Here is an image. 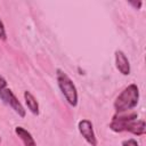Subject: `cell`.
I'll list each match as a JSON object with an SVG mask.
<instances>
[{
  "instance_id": "8992f818",
  "label": "cell",
  "mask_w": 146,
  "mask_h": 146,
  "mask_svg": "<svg viewBox=\"0 0 146 146\" xmlns=\"http://www.w3.org/2000/svg\"><path fill=\"white\" fill-rule=\"evenodd\" d=\"M114 60H115V67L116 70L122 74V75H129L131 72V67H130V62L127 57V55L117 49L114 52Z\"/></svg>"
},
{
  "instance_id": "30bf717a",
  "label": "cell",
  "mask_w": 146,
  "mask_h": 146,
  "mask_svg": "<svg viewBox=\"0 0 146 146\" xmlns=\"http://www.w3.org/2000/svg\"><path fill=\"white\" fill-rule=\"evenodd\" d=\"M121 145H122V146H139L138 141H137L135 138H128V139L123 140Z\"/></svg>"
},
{
  "instance_id": "ba28073f",
  "label": "cell",
  "mask_w": 146,
  "mask_h": 146,
  "mask_svg": "<svg viewBox=\"0 0 146 146\" xmlns=\"http://www.w3.org/2000/svg\"><path fill=\"white\" fill-rule=\"evenodd\" d=\"M15 133L16 136L22 140L24 146H36V143L33 138V136L31 135L30 131H27L24 127L22 125H17L15 128Z\"/></svg>"
},
{
  "instance_id": "6da1fadb",
  "label": "cell",
  "mask_w": 146,
  "mask_h": 146,
  "mask_svg": "<svg viewBox=\"0 0 146 146\" xmlns=\"http://www.w3.org/2000/svg\"><path fill=\"white\" fill-rule=\"evenodd\" d=\"M139 88L136 83H130L115 98L113 107L117 114L127 113L132 111L139 102Z\"/></svg>"
},
{
  "instance_id": "7a4b0ae2",
  "label": "cell",
  "mask_w": 146,
  "mask_h": 146,
  "mask_svg": "<svg viewBox=\"0 0 146 146\" xmlns=\"http://www.w3.org/2000/svg\"><path fill=\"white\" fill-rule=\"evenodd\" d=\"M56 80L58 88L64 96L65 100L67 104L72 107H75L79 103V95H78V89L72 81V79L60 68L56 70Z\"/></svg>"
},
{
  "instance_id": "5b68a950",
  "label": "cell",
  "mask_w": 146,
  "mask_h": 146,
  "mask_svg": "<svg viewBox=\"0 0 146 146\" xmlns=\"http://www.w3.org/2000/svg\"><path fill=\"white\" fill-rule=\"evenodd\" d=\"M78 130L82 138L90 145V146H97V137L94 130V124L88 119H82L78 122Z\"/></svg>"
},
{
  "instance_id": "7c38bea8",
  "label": "cell",
  "mask_w": 146,
  "mask_h": 146,
  "mask_svg": "<svg viewBox=\"0 0 146 146\" xmlns=\"http://www.w3.org/2000/svg\"><path fill=\"white\" fill-rule=\"evenodd\" d=\"M6 88H8V82H7V80H6L2 75H0V94H1Z\"/></svg>"
},
{
  "instance_id": "8fae6325",
  "label": "cell",
  "mask_w": 146,
  "mask_h": 146,
  "mask_svg": "<svg viewBox=\"0 0 146 146\" xmlns=\"http://www.w3.org/2000/svg\"><path fill=\"white\" fill-rule=\"evenodd\" d=\"M0 39L2 41H6L7 40V33H6V27H5V24L2 22V19L0 18Z\"/></svg>"
},
{
  "instance_id": "52a82bcc",
  "label": "cell",
  "mask_w": 146,
  "mask_h": 146,
  "mask_svg": "<svg viewBox=\"0 0 146 146\" xmlns=\"http://www.w3.org/2000/svg\"><path fill=\"white\" fill-rule=\"evenodd\" d=\"M124 131H128V132H130L135 136H143L146 132V123H145L144 120L135 119L125 125Z\"/></svg>"
},
{
  "instance_id": "9c48e42d",
  "label": "cell",
  "mask_w": 146,
  "mask_h": 146,
  "mask_svg": "<svg viewBox=\"0 0 146 146\" xmlns=\"http://www.w3.org/2000/svg\"><path fill=\"white\" fill-rule=\"evenodd\" d=\"M24 100H25V105L29 108V111L33 114V115H39L40 113V108H39V103L36 100V98L33 96V94L31 91L25 90L23 94Z\"/></svg>"
},
{
  "instance_id": "5bb4252c",
  "label": "cell",
  "mask_w": 146,
  "mask_h": 146,
  "mask_svg": "<svg viewBox=\"0 0 146 146\" xmlns=\"http://www.w3.org/2000/svg\"><path fill=\"white\" fill-rule=\"evenodd\" d=\"M1 140H2V139H1V136H0V144H1Z\"/></svg>"
},
{
  "instance_id": "3957f363",
  "label": "cell",
  "mask_w": 146,
  "mask_h": 146,
  "mask_svg": "<svg viewBox=\"0 0 146 146\" xmlns=\"http://www.w3.org/2000/svg\"><path fill=\"white\" fill-rule=\"evenodd\" d=\"M0 99L8 105L11 110H14V112L21 116V117H25L26 115V110L24 108L23 104L18 100V98L16 97V95L13 92V90L10 88H6L1 94H0Z\"/></svg>"
},
{
  "instance_id": "277c9868",
  "label": "cell",
  "mask_w": 146,
  "mask_h": 146,
  "mask_svg": "<svg viewBox=\"0 0 146 146\" xmlns=\"http://www.w3.org/2000/svg\"><path fill=\"white\" fill-rule=\"evenodd\" d=\"M137 117H138V114L136 112H131V113L127 112V113H120V114L116 113L110 123V129L114 132H123L125 125L130 121H132Z\"/></svg>"
},
{
  "instance_id": "4fadbf2b",
  "label": "cell",
  "mask_w": 146,
  "mask_h": 146,
  "mask_svg": "<svg viewBox=\"0 0 146 146\" xmlns=\"http://www.w3.org/2000/svg\"><path fill=\"white\" fill-rule=\"evenodd\" d=\"M129 5L132 6L135 9H140V7L143 6V1H129Z\"/></svg>"
}]
</instances>
